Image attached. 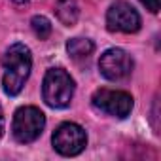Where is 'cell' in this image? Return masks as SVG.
<instances>
[{
  "instance_id": "5b68a950",
  "label": "cell",
  "mask_w": 161,
  "mask_h": 161,
  "mask_svg": "<svg viewBox=\"0 0 161 161\" xmlns=\"http://www.w3.org/2000/svg\"><path fill=\"white\" fill-rule=\"evenodd\" d=\"M91 103L97 110L121 119L127 118L133 110V97L127 91L118 89H97L91 97Z\"/></svg>"
},
{
  "instance_id": "6da1fadb",
  "label": "cell",
  "mask_w": 161,
  "mask_h": 161,
  "mask_svg": "<svg viewBox=\"0 0 161 161\" xmlns=\"http://www.w3.org/2000/svg\"><path fill=\"white\" fill-rule=\"evenodd\" d=\"M2 68H4V76H2L4 93L10 97L19 95L31 76V70H32L31 49L25 44L10 46L2 57Z\"/></svg>"
},
{
  "instance_id": "4fadbf2b",
  "label": "cell",
  "mask_w": 161,
  "mask_h": 161,
  "mask_svg": "<svg viewBox=\"0 0 161 161\" xmlns=\"http://www.w3.org/2000/svg\"><path fill=\"white\" fill-rule=\"evenodd\" d=\"M15 4H27V0H14Z\"/></svg>"
},
{
  "instance_id": "8992f818",
  "label": "cell",
  "mask_w": 161,
  "mask_h": 161,
  "mask_svg": "<svg viewBox=\"0 0 161 161\" xmlns=\"http://www.w3.org/2000/svg\"><path fill=\"white\" fill-rule=\"evenodd\" d=\"M133 64V57L121 47H110L99 59V70L110 82H119L131 76Z\"/></svg>"
},
{
  "instance_id": "7c38bea8",
  "label": "cell",
  "mask_w": 161,
  "mask_h": 161,
  "mask_svg": "<svg viewBox=\"0 0 161 161\" xmlns=\"http://www.w3.org/2000/svg\"><path fill=\"white\" fill-rule=\"evenodd\" d=\"M4 112H2V106H0V138H2V135H4Z\"/></svg>"
},
{
  "instance_id": "52a82bcc",
  "label": "cell",
  "mask_w": 161,
  "mask_h": 161,
  "mask_svg": "<svg viewBox=\"0 0 161 161\" xmlns=\"http://www.w3.org/2000/svg\"><path fill=\"white\" fill-rule=\"evenodd\" d=\"M142 21L138 12L123 0L114 2L108 12H106V27L112 32H123V34H133L140 29Z\"/></svg>"
},
{
  "instance_id": "277c9868",
  "label": "cell",
  "mask_w": 161,
  "mask_h": 161,
  "mask_svg": "<svg viewBox=\"0 0 161 161\" xmlns=\"http://www.w3.org/2000/svg\"><path fill=\"white\" fill-rule=\"evenodd\" d=\"M51 142H53V148H55L57 153H61L64 157H72V155H78L86 150L87 133L78 123L66 121V123H61L55 129V133L51 136Z\"/></svg>"
},
{
  "instance_id": "30bf717a",
  "label": "cell",
  "mask_w": 161,
  "mask_h": 161,
  "mask_svg": "<svg viewBox=\"0 0 161 161\" xmlns=\"http://www.w3.org/2000/svg\"><path fill=\"white\" fill-rule=\"evenodd\" d=\"M31 27H32L34 34H36L40 40H46V38H49V34H51V23H49V19L44 17V15H34V17L31 19Z\"/></svg>"
},
{
  "instance_id": "7a4b0ae2",
  "label": "cell",
  "mask_w": 161,
  "mask_h": 161,
  "mask_svg": "<svg viewBox=\"0 0 161 161\" xmlns=\"http://www.w3.org/2000/svg\"><path fill=\"white\" fill-rule=\"evenodd\" d=\"M74 80L63 68H49L42 82V97L49 108H66L74 97Z\"/></svg>"
},
{
  "instance_id": "8fae6325",
  "label": "cell",
  "mask_w": 161,
  "mask_h": 161,
  "mask_svg": "<svg viewBox=\"0 0 161 161\" xmlns=\"http://www.w3.org/2000/svg\"><path fill=\"white\" fill-rule=\"evenodd\" d=\"M140 2L146 6V10H150L152 14L159 12V0H140Z\"/></svg>"
},
{
  "instance_id": "9c48e42d",
  "label": "cell",
  "mask_w": 161,
  "mask_h": 161,
  "mask_svg": "<svg viewBox=\"0 0 161 161\" xmlns=\"http://www.w3.org/2000/svg\"><path fill=\"white\" fill-rule=\"evenodd\" d=\"M95 49V44L89 38H70L66 42V51L72 59L80 61V59H87Z\"/></svg>"
},
{
  "instance_id": "3957f363",
  "label": "cell",
  "mask_w": 161,
  "mask_h": 161,
  "mask_svg": "<svg viewBox=\"0 0 161 161\" xmlns=\"http://www.w3.org/2000/svg\"><path fill=\"white\" fill-rule=\"evenodd\" d=\"M46 127V116L36 106H21L14 114L12 133L14 138L21 144H31L40 138Z\"/></svg>"
},
{
  "instance_id": "ba28073f",
  "label": "cell",
  "mask_w": 161,
  "mask_h": 161,
  "mask_svg": "<svg viewBox=\"0 0 161 161\" xmlns=\"http://www.w3.org/2000/svg\"><path fill=\"white\" fill-rule=\"evenodd\" d=\"M55 14H57V19L64 27H72V25H76V21L80 17V8L76 4V0H57Z\"/></svg>"
}]
</instances>
